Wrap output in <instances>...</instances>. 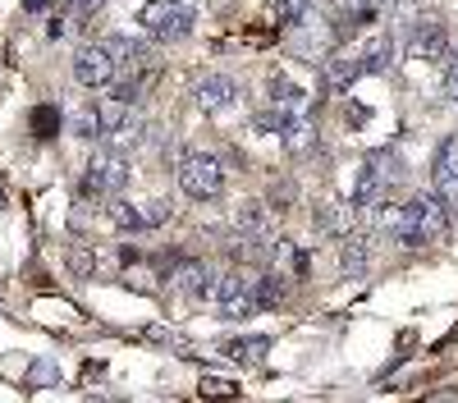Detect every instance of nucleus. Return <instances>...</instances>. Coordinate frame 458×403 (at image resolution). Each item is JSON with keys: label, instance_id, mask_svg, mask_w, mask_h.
<instances>
[{"label": "nucleus", "instance_id": "nucleus-10", "mask_svg": "<svg viewBox=\"0 0 458 403\" xmlns=\"http://www.w3.org/2000/svg\"><path fill=\"white\" fill-rule=\"evenodd\" d=\"M431 189H436L449 206H458V138H445V142H440V152H436V161H431Z\"/></svg>", "mask_w": 458, "mask_h": 403}, {"label": "nucleus", "instance_id": "nucleus-36", "mask_svg": "<svg viewBox=\"0 0 458 403\" xmlns=\"http://www.w3.org/2000/svg\"><path fill=\"white\" fill-rule=\"evenodd\" d=\"M0 206H5V189H0Z\"/></svg>", "mask_w": 458, "mask_h": 403}, {"label": "nucleus", "instance_id": "nucleus-21", "mask_svg": "<svg viewBox=\"0 0 458 403\" xmlns=\"http://www.w3.org/2000/svg\"><path fill=\"white\" fill-rule=\"evenodd\" d=\"M367 161L376 165V174H380V179H386V189H394V183L403 179V161H399L394 147H376V152H371Z\"/></svg>", "mask_w": 458, "mask_h": 403}, {"label": "nucleus", "instance_id": "nucleus-25", "mask_svg": "<svg viewBox=\"0 0 458 403\" xmlns=\"http://www.w3.org/2000/svg\"><path fill=\"white\" fill-rule=\"evenodd\" d=\"M69 133H79V138H101V124H97V105H92V101H88L83 110H73Z\"/></svg>", "mask_w": 458, "mask_h": 403}, {"label": "nucleus", "instance_id": "nucleus-23", "mask_svg": "<svg viewBox=\"0 0 458 403\" xmlns=\"http://www.w3.org/2000/svg\"><path fill=\"white\" fill-rule=\"evenodd\" d=\"M124 115H129V105H124V101H114V97H106V101L97 105V124H101V138L120 129V120H124Z\"/></svg>", "mask_w": 458, "mask_h": 403}, {"label": "nucleus", "instance_id": "nucleus-14", "mask_svg": "<svg viewBox=\"0 0 458 403\" xmlns=\"http://www.w3.org/2000/svg\"><path fill=\"white\" fill-rule=\"evenodd\" d=\"M358 60H362V73H390L394 69V37L371 32L362 42V51H358Z\"/></svg>", "mask_w": 458, "mask_h": 403}, {"label": "nucleus", "instance_id": "nucleus-18", "mask_svg": "<svg viewBox=\"0 0 458 403\" xmlns=\"http://www.w3.org/2000/svg\"><path fill=\"white\" fill-rule=\"evenodd\" d=\"M358 79H362V60H358V55H335V60H326V83H330L335 92H349Z\"/></svg>", "mask_w": 458, "mask_h": 403}, {"label": "nucleus", "instance_id": "nucleus-12", "mask_svg": "<svg viewBox=\"0 0 458 403\" xmlns=\"http://www.w3.org/2000/svg\"><path fill=\"white\" fill-rule=\"evenodd\" d=\"M266 92H271V105L280 110L284 120H293V115H308V110H312V97L302 92L298 83H289L284 73H271V83H266Z\"/></svg>", "mask_w": 458, "mask_h": 403}, {"label": "nucleus", "instance_id": "nucleus-27", "mask_svg": "<svg viewBox=\"0 0 458 403\" xmlns=\"http://www.w3.org/2000/svg\"><path fill=\"white\" fill-rule=\"evenodd\" d=\"M69 266H73V275L88 280V275L97 271V252H92L88 243H73V248H69Z\"/></svg>", "mask_w": 458, "mask_h": 403}, {"label": "nucleus", "instance_id": "nucleus-24", "mask_svg": "<svg viewBox=\"0 0 458 403\" xmlns=\"http://www.w3.org/2000/svg\"><path fill=\"white\" fill-rule=\"evenodd\" d=\"M308 14H312V0H276V23H284V28L302 23Z\"/></svg>", "mask_w": 458, "mask_h": 403}, {"label": "nucleus", "instance_id": "nucleus-15", "mask_svg": "<svg viewBox=\"0 0 458 403\" xmlns=\"http://www.w3.org/2000/svg\"><path fill=\"white\" fill-rule=\"evenodd\" d=\"M280 147H284L289 156H308L312 147H317V124H312L308 115L284 120V124H280Z\"/></svg>", "mask_w": 458, "mask_h": 403}, {"label": "nucleus", "instance_id": "nucleus-4", "mask_svg": "<svg viewBox=\"0 0 458 403\" xmlns=\"http://www.w3.org/2000/svg\"><path fill=\"white\" fill-rule=\"evenodd\" d=\"M138 23L151 42H183V37H193V5H170V0H151V5L138 10Z\"/></svg>", "mask_w": 458, "mask_h": 403}, {"label": "nucleus", "instance_id": "nucleus-32", "mask_svg": "<svg viewBox=\"0 0 458 403\" xmlns=\"http://www.w3.org/2000/svg\"><path fill=\"white\" fill-rule=\"evenodd\" d=\"M271 206L276 211H289L293 206V183L289 179H280V189H271Z\"/></svg>", "mask_w": 458, "mask_h": 403}, {"label": "nucleus", "instance_id": "nucleus-37", "mask_svg": "<svg viewBox=\"0 0 458 403\" xmlns=\"http://www.w3.org/2000/svg\"><path fill=\"white\" fill-rule=\"evenodd\" d=\"M403 5H412V0H403Z\"/></svg>", "mask_w": 458, "mask_h": 403}, {"label": "nucleus", "instance_id": "nucleus-11", "mask_svg": "<svg viewBox=\"0 0 458 403\" xmlns=\"http://www.w3.org/2000/svg\"><path fill=\"white\" fill-rule=\"evenodd\" d=\"M408 51H412V60H445V51H449L445 23L440 19H417L412 32H408Z\"/></svg>", "mask_w": 458, "mask_h": 403}, {"label": "nucleus", "instance_id": "nucleus-9", "mask_svg": "<svg viewBox=\"0 0 458 403\" xmlns=\"http://www.w3.org/2000/svg\"><path fill=\"white\" fill-rule=\"evenodd\" d=\"M229 256H234L239 266H257V271H266V266H276L280 243L271 239V230H266V234H239L234 243H229Z\"/></svg>", "mask_w": 458, "mask_h": 403}, {"label": "nucleus", "instance_id": "nucleus-35", "mask_svg": "<svg viewBox=\"0 0 458 403\" xmlns=\"http://www.w3.org/2000/svg\"><path fill=\"white\" fill-rule=\"evenodd\" d=\"M170 5H193V0H170Z\"/></svg>", "mask_w": 458, "mask_h": 403}, {"label": "nucleus", "instance_id": "nucleus-26", "mask_svg": "<svg viewBox=\"0 0 458 403\" xmlns=\"http://www.w3.org/2000/svg\"><path fill=\"white\" fill-rule=\"evenodd\" d=\"M55 129H60V110L55 105H37L32 110V133L37 138H55Z\"/></svg>", "mask_w": 458, "mask_h": 403}, {"label": "nucleus", "instance_id": "nucleus-13", "mask_svg": "<svg viewBox=\"0 0 458 403\" xmlns=\"http://www.w3.org/2000/svg\"><path fill=\"white\" fill-rule=\"evenodd\" d=\"M367 266H371V234H344V248H339L344 280H362Z\"/></svg>", "mask_w": 458, "mask_h": 403}, {"label": "nucleus", "instance_id": "nucleus-19", "mask_svg": "<svg viewBox=\"0 0 458 403\" xmlns=\"http://www.w3.org/2000/svg\"><path fill=\"white\" fill-rule=\"evenodd\" d=\"M234 230L239 234H266V230H271V206H266V202H239Z\"/></svg>", "mask_w": 458, "mask_h": 403}, {"label": "nucleus", "instance_id": "nucleus-5", "mask_svg": "<svg viewBox=\"0 0 458 403\" xmlns=\"http://www.w3.org/2000/svg\"><path fill=\"white\" fill-rule=\"evenodd\" d=\"M211 303H220V316H229V321L252 316L257 312V303H252V275H243L239 266L216 275V298Z\"/></svg>", "mask_w": 458, "mask_h": 403}, {"label": "nucleus", "instance_id": "nucleus-31", "mask_svg": "<svg viewBox=\"0 0 458 403\" xmlns=\"http://www.w3.org/2000/svg\"><path fill=\"white\" fill-rule=\"evenodd\" d=\"M106 10V0H69V14L73 19H92V14H101Z\"/></svg>", "mask_w": 458, "mask_h": 403}, {"label": "nucleus", "instance_id": "nucleus-33", "mask_svg": "<svg viewBox=\"0 0 458 403\" xmlns=\"http://www.w3.org/2000/svg\"><path fill=\"white\" fill-rule=\"evenodd\" d=\"M32 381H60V372L51 362H37V372H32Z\"/></svg>", "mask_w": 458, "mask_h": 403}, {"label": "nucleus", "instance_id": "nucleus-20", "mask_svg": "<svg viewBox=\"0 0 458 403\" xmlns=\"http://www.w3.org/2000/svg\"><path fill=\"white\" fill-rule=\"evenodd\" d=\"M266 353H271V340L266 335H239L225 344V357H234V362H261Z\"/></svg>", "mask_w": 458, "mask_h": 403}, {"label": "nucleus", "instance_id": "nucleus-30", "mask_svg": "<svg viewBox=\"0 0 458 403\" xmlns=\"http://www.w3.org/2000/svg\"><path fill=\"white\" fill-rule=\"evenodd\" d=\"M202 394H211V399H234V394H239V385H234V381H216V376H202Z\"/></svg>", "mask_w": 458, "mask_h": 403}, {"label": "nucleus", "instance_id": "nucleus-17", "mask_svg": "<svg viewBox=\"0 0 458 403\" xmlns=\"http://www.w3.org/2000/svg\"><path fill=\"white\" fill-rule=\"evenodd\" d=\"M142 138H147V124H142V115H133V110H129V115L120 120V129L106 133V147L124 156V152H133V147H142Z\"/></svg>", "mask_w": 458, "mask_h": 403}, {"label": "nucleus", "instance_id": "nucleus-29", "mask_svg": "<svg viewBox=\"0 0 458 403\" xmlns=\"http://www.w3.org/2000/svg\"><path fill=\"white\" fill-rule=\"evenodd\" d=\"M440 64H445V97H449V101H458V51L449 46Z\"/></svg>", "mask_w": 458, "mask_h": 403}, {"label": "nucleus", "instance_id": "nucleus-16", "mask_svg": "<svg viewBox=\"0 0 458 403\" xmlns=\"http://www.w3.org/2000/svg\"><path fill=\"white\" fill-rule=\"evenodd\" d=\"M284 293H289V284H284L280 271L266 266L261 275H252V303H257V307H266V312L280 307V303H284Z\"/></svg>", "mask_w": 458, "mask_h": 403}, {"label": "nucleus", "instance_id": "nucleus-6", "mask_svg": "<svg viewBox=\"0 0 458 403\" xmlns=\"http://www.w3.org/2000/svg\"><path fill=\"white\" fill-rule=\"evenodd\" d=\"M73 83L88 88V92H97V88H110V83H114V60L101 51V42L73 51Z\"/></svg>", "mask_w": 458, "mask_h": 403}, {"label": "nucleus", "instance_id": "nucleus-2", "mask_svg": "<svg viewBox=\"0 0 458 403\" xmlns=\"http://www.w3.org/2000/svg\"><path fill=\"white\" fill-rule=\"evenodd\" d=\"M129 189V161L120 152H97L79 179V202H110V197H124Z\"/></svg>", "mask_w": 458, "mask_h": 403}, {"label": "nucleus", "instance_id": "nucleus-7", "mask_svg": "<svg viewBox=\"0 0 458 403\" xmlns=\"http://www.w3.org/2000/svg\"><path fill=\"white\" fill-rule=\"evenodd\" d=\"M193 101H198V110H207V115H220V110H229L239 101V83L229 79V73H202V79L193 83Z\"/></svg>", "mask_w": 458, "mask_h": 403}, {"label": "nucleus", "instance_id": "nucleus-34", "mask_svg": "<svg viewBox=\"0 0 458 403\" xmlns=\"http://www.w3.org/2000/svg\"><path fill=\"white\" fill-rule=\"evenodd\" d=\"M28 10L37 14V10H47V0H28Z\"/></svg>", "mask_w": 458, "mask_h": 403}, {"label": "nucleus", "instance_id": "nucleus-28", "mask_svg": "<svg viewBox=\"0 0 458 403\" xmlns=\"http://www.w3.org/2000/svg\"><path fill=\"white\" fill-rule=\"evenodd\" d=\"M138 220H142V230H157L170 220V202H142L138 206Z\"/></svg>", "mask_w": 458, "mask_h": 403}, {"label": "nucleus", "instance_id": "nucleus-8", "mask_svg": "<svg viewBox=\"0 0 458 403\" xmlns=\"http://www.w3.org/2000/svg\"><path fill=\"white\" fill-rule=\"evenodd\" d=\"M170 280H174V289L183 293L188 303H211L216 298V271L207 262H179Z\"/></svg>", "mask_w": 458, "mask_h": 403}, {"label": "nucleus", "instance_id": "nucleus-22", "mask_svg": "<svg viewBox=\"0 0 458 403\" xmlns=\"http://www.w3.org/2000/svg\"><path fill=\"white\" fill-rule=\"evenodd\" d=\"M106 211H110V225H114V230H129V234H138V230H142V220H138V206H133V202L110 197V202H106Z\"/></svg>", "mask_w": 458, "mask_h": 403}, {"label": "nucleus", "instance_id": "nucleus-1", "mask_svg": "<svg viewBox=\"0 0 458 403\" xmlns=\"http://www.w3.org/2000/svg\"><path fill=\"white\" fill-rule=\"evenodd\" d=\"M454 230V206L427 189V193H412L403 202V220H399V230H394V243L399 248H422V243H445Z\"/></svg>", "mask_w": 458, "mask_h": 403}, {"label": "nucleus", "instance_id": "nucleus-3", "mask_svg": "<svg viewBox=\"0 0 458 403\" xmlns=\"http://www.w3.org/2000/svg\"><path fill=\"white\" fill-rule=\"evenodd\" d=\"M174 174H179L183 197H193V202H216L225 193V165L211 152H183Z\"/></svg>", "mask_w": 458, "mask_h": 403}]
</instances>
